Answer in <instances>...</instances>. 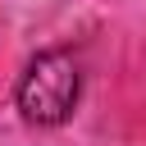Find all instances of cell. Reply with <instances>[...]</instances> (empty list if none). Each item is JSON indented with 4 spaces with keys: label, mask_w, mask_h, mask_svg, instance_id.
I'll use <instances>...</instances> for the list:
<instances>
[{
    "label": "cell",
    "mask_w": 146,
    "mask_h": 146,
    "mask_svg": "<svg viewBox=\"0 0 146 146\" xmlns=\"http://www.w3.org/2000/svg\"><path fill=\"white\" fill-rule=\"evenodd\" d=\"M78 96H82V68L68 50H41L27 59L18 87H14V100H18V114L36 128H55L64 123L73 110H78Z\"/></svg>",
    "instance_id": "6da1fadb"
}]
</instances>
